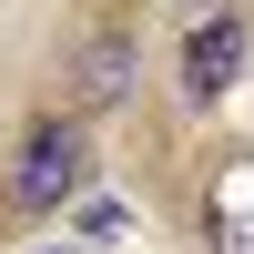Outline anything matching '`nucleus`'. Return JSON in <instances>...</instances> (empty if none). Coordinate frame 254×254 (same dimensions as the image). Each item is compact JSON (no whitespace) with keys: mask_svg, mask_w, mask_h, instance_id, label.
I'll use <instances>...</instances> for the list:
<instances>
[{"mask_svg":"<svg viewBox=\"0 0 254 254\" xmlns=\"http://www.w3.org/2000/svg\"><path fill=\"white\" fill-rule=\"evenodd\" d=\"M122 92H132V41L102 31L92 51H81V102H122Z\"/></svg>","mask_w":254,"mask_h":254,"instance_id":"obj_4","label":"nucleus"},{"mask_svg":"<svg viewBox=\"0 0 254 254\" xmlns=\"http://www.w3.org/2000/svg\"><path fill=\"white\" fill-rule=\"evenodd\" d=\"M234 71H244V20L214 10L193 41H183V102H224V92H234Z\"/></svg>","mask_w":254,"mask_h":254,"instance_id":"obj_2","label":"nucleus"},{"mask_svg":"<svg viewBox=\"0 0 254 254\" xmlns=\"http://www.w3.org/2000/svg\"><path fill=\"white\" fill-rule=\"evenodd\" d=\"M203 214H214V244L224 254H254V153H234L214 173V203H203Z\"/></svg>","mask_w":254,"mask_h":254,"instance_id":"obj_3","label":"nucleus"},{"mask_svg":"<svg viewBox=\"0 0 254 254\" xmlns=\"http://www.w3.org/2000/svg\"><path fill=\"white\" fill-rule=\"evenodd\" d=\"M81 183V132L71 122H31L10 153V173H0V193H10V214H51V203H71Z\"/></svg>","mask_w":254,"mask_h":254,"instance_id":"obj_1","label":"nucleus"}]
</instances>
